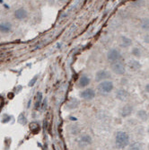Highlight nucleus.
<instances>
[{
    "label": "nucleus",
    "mask_w": 149,
    "mask_h": 150,
    "mask_svg": "<svg viewBox=\"0 0 149 150\" xmlns=\"http://www.w3.org/2000/svg\"><path fill=\"white\" fill-rule=\"evenodd\" d=\"M115 143L117 147L125 148L129 144V137L125 131H118L115 137Z\"/></svg>",
    "instance_id": "1"
},
{
    "label": "nucleus",
    "mask_w": 149,
    "mask_h": 150,
    "mask_svg": "<svg viewBox=\"0 0 149 150\" xmlns=\"http://www.w3.org/2000/svg\"><path fill=\"white\" fill-rule=\"evenodd\" d=\"M114 88V85L112 81L109 80H103L100 82L99 85L97 86V90L101 93H111Z\"/></svg>",
    "instance_id": "2"
},
{
    "label": "nucleus",
    "mask_w": 149,
    "mask_h": 150,
    "mask_svg": "<svg viewBox=\"0 0 149 150\" xmlns=\"http://www.w3.org/2000/svg\"><path fill=\"white\" fill-rule=\"evenodd\" d=\"M112 70L114 74L116 75H124L126 72V66L123 62H121L119 60L114 61L112 64Z\"/></svg>",
    "instance_id": "3"
},
{
    "label": "nucleus",
    "mask_w": 149,
    "mask_h": 150,
    "mask_svg": "<svg viewBox=\"0 0 149 150\" xmlns=\"http://www.w3.org/2000/svg\"><path fill=\"white\" fill-rule=\"evenodd\" d=\"M120 58H121V53L118 49H111L107 52V59L110 62L119 60Z\"/></svg>",
    "instance_id": "4"
},
{
    "label": "nucleus",
    "mask_w": 149,
    "mask_h": 150,
    "mask_svg": "<svg viewBox=\"0 0 149 150\" xmlns=\"http://www.w3.org/2000/svg\"><path fill=\"white\" fill-rule=\"evenodd\" d=\"M79 95L82 99L90 101L95 97V91H94L93 88H87V89H85L84 91L81 92L79 93Z\"/></svg>",
    "instance_id": "5"
},
{
    "label": "nucleus",
    "mask_w": 149,
    "mask_h": 150,
    "mask_svg": "<svg viewBox=\"0 0 149 150\" xmlns=\"http://www.w3.org/2000/svg\"><path fill=\"white\" fill-rule=\"evenodd\" d=\"M110 77H111V73L106 69L99 70L95 74V81H97V82H102L103 80H107Z\"/></svg>",
    "instance_id": "6"
},
{
    "label": "nucleus",
    "mask_w": 149,
    "mask_h": 150,
    "mask_svg": "<svg viewBox=\"0 0 149 150\" xmlns=\"http://www.w3.org/2000/svg\"><path fill=\"white\" fill-rule=\"evenodd\" d=\"M116 98L121 102H125L129 99V93L127 90L125 89H119L117 92H116Z\"/></svg>",
    "instance_id": "7"
},
{
    "label": "nucleus",
    "mask_w": 149,
    "mask_h": 150,
    "mask_svg": "<svg viewBox=\"0 0 149 150\" xmlns=\"http://www.w3.org/2000/svg\"><path fill=\"white\" fill-rule=\"evenodd\" d=\"M90 78L85 76V75H83V76H81L77 81V86L79 88H85L89 84H90Z\"/></svg>",
    "instance_id": "8"
},
{
    "label": "nucleus",
    "mask_w": 149,
    "mask_h": 150,
    "mask_svg": "<svg viewBox=\"0 0 149 150\" xmlns=\"http://www.w3.org/2000/svg\"><path fill=\"white\" fill-rule=\"evenodd\" d=\"M28 16V12H27L24 8L20 7L15 11V17L17 20H23Z\"/></svg>",
    "instance_id": "9"
},
{
    "label": "nucleus",
    "mask_w": 149,
    "mask_h": 150,
    "mask_svg": "<svg viewBox=\"0 0 149 150\" xmlns=\"http://www.w3.org/2000/svg\"><path fill=\"white\" fill-rule=\"evenodd\" d=\"M119 44L121 48H129L132 45V40L127 36H121L119 38Z\"/></svg>",
    "instance_id": "10"
},
{
    "label": "nucleus",
    "mask_w": 149,
    "mask_h": 150,
    "mask_svg": "<svg viewBox=\"0 0 149 150\" xmlns=\"http://www.w3.org/2000/svg\"><path fill=\"white\" fill-rule=\"evenodd\" d=\"M132 112H133V106L131 104H126V105H124L122 108H121L120 114L123 118H126V117L130 116Z\"/></svg>",
    "instance_id": "11"
},
{
    "label": "nucleus",
    "mask_w": 149,
    "mask_h": 150,
    "mask_svg": "<svg viewBox=\"0 0 149 150\" xmlns=\"http://www.w3.org/2000/svg\"><path fill=\"white\" fill-rule=\"evenodd\" d=\"M92 138L91 136L87 135V134H84L81 136V138L79 139V143H80V146H87V145H90L92 144Z\"/></svg>",
    "instance_id": "12"
},
{
    "label": "nucleus",
    "mask_w": 149,
    "mask_h": 150,
    "mask_svg": "<svg viewBox=\"0 0 149 150\" xmlns=\"http://www.w3.org/2000/svg\"><path fill=\"white\" fill-rule=\"evenodd\" d=\"M12 30V24L8 22L0 23V33H8Z\"/></svg>",
    "instance_id": "13"
},
{
    "label": "nucleus",
    "mask_w": 149,
    "mask_h": 150,
    "mask_svg": "<svg viewBox=\"0 0 149 150\" xmlns=\"http://www.w3.org/2000/svg\"><path fill=\"white\" fill-rule=\"evenodd\" d=\"M128 66H129V69L131 71H137L140 69V67H141V64L138 60H129L128 63Z\"/></svg>",
    "instance_id": "14"
},
{
    "label": "nucleus",
    "mask_w": 149,
    "mask_h": 150,
    "mask_svg": "<svg viewBox=\"0 0 149 150\" xmlns=\"http://www.w3.org/2000/svg\"><path fill=\"white\" fill-rule=\"evenodd\" d=\"M79 101L76 98H71L69 101H67L66 103V108L68 110H74V109H76L79 106Z\"/></svg>",
    "instance_id": "15"
},
{
    "label": "nucleus",
    "mask_w": 149,
    "mask_h": 150,
    "mask_svg": "<svg viewBox=\"0 0 149 150\" xmlns=\"http://www.w3.org/2000/svg\"><path fill=\"white\" fill-rule=\"evenodd\" d=\"M139 25L142 30L145 32H149V18H142L140 20Z\"/></svg>",
    "instance_id": "16"
},
{
    "label": "nucleus",
    "mask_w": 149,
    "mask_h": 150,
    "mask_svg": "<svg viewBox=\"0 0 149 150\" xmlns=\"http://www.w3.org/2000/svg\"><path fill=\"white\" fill-rule=\"evenodd\" d=\"M137 116H138L141 120H143V121H146V120H148V114H147V112H146L145 110H140V111H138V113H137Z\"/></svg>",
    "instance_id": "17"
},
{
    "label": "nucleus",
    "mask_w": 149,
    "mask_h": 150,
    "mask_svg": "<svg viewBox=\"0 0 149 150\" xmlns=\"http://www.w3.org/2000/svg\"><path fill=\"white\" fill-rule=\"evenodd\" d=\"M131 54L134 56V57H136V58H140L141 57V50L137 48V47H135L132 49L131 50Z\"/></svg>",
    "instance_id": "18"
},
{
    "label": "nucleus",
    "mask_w": 149,
    "mask_h": 150,
    "mask_svg": "<svg viewBox=\"0 0 149 150\" xmlns=\"http://www.w3.org/2000/svg\"><path fill=\"white\" fill-rule=\"evenodd\" d=\"M36 103H35V108L38 109L40 106V103L42 101V93H37V97H36Z\"/></svg>",
    "instance_id": "19"
},
{
    "label": "nucleus",
    "mask_w": 149,
    "mask_h": 150,
    "mask_svg": "<svg viewBox=\"0 0 149 150\" xmlns=\"http://www.w3.org/2000/svg\"><path fill=\"white\" fill-rule=\"evenodd\" d=\"M18 122H20V123H21V124H23V125H24V124L26 123V118L24 117V115H23V114H21V115L19 116Z\"/></svg>",
    "instance_id": "20"
},
{
    "label": "nucleus",
    "mask_w": 149,
    "mask_h": 150,
    "mask_svg": "<svg viewBox=\"0 0 149 150\" xmlns=\"http://www.w3.org/2000/svg\"><path fill=\"white\" fill-rule=\"evenodd\" d=\"M143 145L140 143H135L131 146V149H142Z\"/></svg>",
    "instance_id": "21"
},
{
    "label": "nucleus",
    "mask_w": 149,
    "mask_h": 150,
    "mask_svg": "<svg viewBox=\"0 0 149 150\" xmlns=\"http://www.w3.org/2000/svg\"><path fill=\"white\" fill-rule=\"evenodd\" d=\"M37 79H38V76H35L31 81H30V83H29V86H34V84L36 83V81H37Z\"/></svg>",
    "instance_id": "22"
},
{
    "label": "nucleus",
    "mask_w": 149,
    "mask_h": 150,
    "mask_svg": "<svg viewBox=\"0 0 149 150\" xmlns=\"http://www.w3.org/2000/svg\"><path fill=\"white\" fill-rule=\"evenodd\" d=\"M34 129H40V126H39L37 123H32V124H31V129H32V132H33Z\"/></svg>",
    "instance_id": "23"
},
{
    "label": "nucleus",
    "mask_w": 149,
    "mask_h": 150,
    "mask_svg": "<svg viewBox=\"0 0 149 150\" xmlns=\"http://www.w3.org/2000/svg\"><path fill=\"white\" fill-rule=\"evenodd\" d=\"M145 92H146V93H149V84H146V85H145Z\"/></svg>",
    "instance_id": "24"
},
{
    "label": "nucleus",
    "mask_w": 149,
    "mask_h": 150,
    "mask_svg": "<svg viewBox=\"0 0 149 150\" xmlns=\"http://www.w3.org/2000/svg\"><path fill=\"white\" fill-rule=\"evenodd\" d=\"M3 104H4V101H3V99L1 97H0V108L3 106Z\"/></svg>",
    "instance_id": "25"
},
{
    "label": "nucleus",
    "mask_w": 149,
    "mask_h": 150,
    "mask_svg": "<svg viewBox=\"0 0 149 150\" xmlns=\"http://www.w3.org/2000/svg\"><path fill=\"white\" fill-rule=\"evenodd\" d=\"M147 132L149 133V128H148V129H147Z\"/></svg>",
    "instance_id": "26"
},
{
    "label": "nucleus",
    "mask_w": 149,
    "mask_h": 150,
    "mask_svg": "<svg viewBox=\"0 0 149 150\" xmlns=\"http://www.w3.org/2000/svg\"><path fill=\"white\" fill-rule=\"evenodd\" d=\"M147 147H148V149H149V144H148V146H147Z\"/></svg>",
    "instance_id": "27"
}]
</instances>
